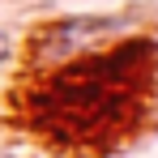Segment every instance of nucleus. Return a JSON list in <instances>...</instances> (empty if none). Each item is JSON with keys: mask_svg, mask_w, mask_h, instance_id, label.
I'll list each match as a JSON object with an SVG mask.
<instances>
[{"mask_svg": "<svg viewBox=\"0 0 158 158\" xmlns=\"http://www.w3.org/2000/svg\"><path fill=\"white\" fill-rule=\"evenodd\" d=\"M154 60L158 43L150 34H124L103 52L43 73L34 90L39 124L69 145H94L120 132L141 103V81L154 73Z\"/></svg>", "mask_w": 158, "mask_h": 158, "instance_id": "1", "label": "nucleus"}, {"mask_svg": "<svg viewBox=\"0 0 158 158\" xmlns=\"http://www.w3.org/2000/svg\"><path fill=\"white\" fill-rule=\"evenodd\" d=\"M132 34V13H69L56 17L34 34L30 60L39 73H52L69 60H81L90 52H103L107 43Z\"/></svg>", "mask_w": 158, "mask_h": 158, "instance_id": "2", "label": "nucleus"}, {"mask_svg": "<svg viewBox=\"0 0 158 158\" xmlns=\"http://www.w3.org/2000/svg\"><path fill=\"white\" fill-rule=\"evenodd\" d=\"M9 56H13V39H9V30H0V69L9 64Z\"/></svg>", "mask_w": 158, "mask_h": 158, "instance_id": "3", "label": "nucleus"}]
</instances>
